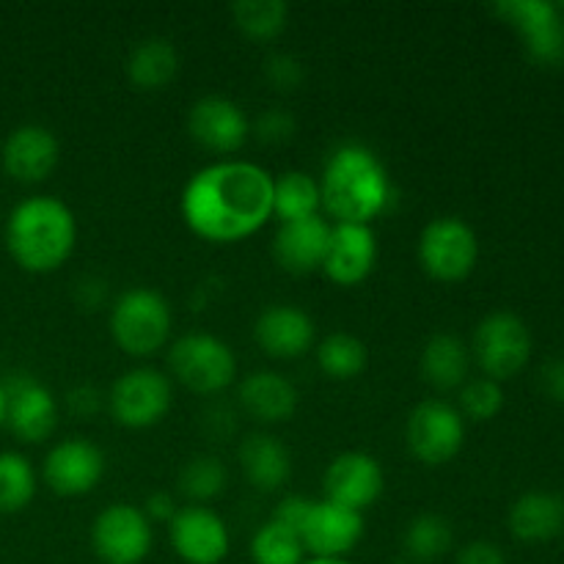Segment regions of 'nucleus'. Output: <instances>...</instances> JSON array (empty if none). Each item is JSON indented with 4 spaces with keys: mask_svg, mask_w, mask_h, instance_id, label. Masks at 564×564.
<instances>
[{
    "mask_svg": "<svg viewBox=\"0 0 564 564\" xmlns=\"http://www.w3.org/2000/svg\"><path fill=\"white\" fill-rule=\"evenodd\" d=\"M180 209L202 240L240 242L273 218V176L257 163L220 160L187 180Z\"/></svg>",
    "mask_w": 564,
    "mask_h": 564,
    "instance_id": "f257e3e1",
    "label": "nucleus"
},
{
    "mask_svg": "<svg viewBox=\"0 0 564 564\" xmlns=\"http://www.w3.org/2000/svg\"><path fill=\"white\" fill-rule=\"evenodd\" d=\"M323 207L336 224H367L391 204L386 165L361 143H345L328 158L319 180Z\"/></svg>",
    "mask_w": 564,
    "mask_h": 564,
    "instance_id": "f03ea898",
    "label": "nucleus"
},
{
    "mask_svg": "<svg viewBox=\"0 0 564 564\" xmlns=\"http://www.w3.org/2000/svg\"><path fill=\"white\" fill-rule=\"evenodd\" d=\"M77 220L55 196H31L11 209L6 220V248L28 273H53L72 257Z\"/></svg>",
    "mask_w": 564,
    "mask_h": 564,
    "instance_id": "7ed1b4c3",
    "label": "nucleus"
},
{
    "mask_svg": "<svg viewBox=\"0 0 564 564\" xmlns=\"http://www.w3.org/2000/svg\"><path fill=\"white\" fill-rule=\"evenodd\" d=\"M174 314L160 292L138 286L127 290L110 312V334L127 356L147 358L163 350L171 339Z\"/></svg>",
    "mask_w": 564,
    "mask_h": 564,
    "instance_id": "20e7f679",
    "label": "nucleus"
},
{
    "mask_svg": "<svg viewBox=\"0 0 564 564\" xmlns=\"http://www.w3.org/2000/svg\"><path fill=\"white\" fill-rule=\"evenodd\" d=\"M171 375L187 391L202 397L220 394L237 378V358L224 339L213 334H187L171 345Z\"/></svg>",
    "mask_w": 564,
    "mask_h": 564,
    "instance_id": "39448f33",
    "label": "nucleus"
},
{
    "mask_svg": "<svg viewBox=\"0 0 564 564\" xmlns=\"http://www.w3.org/2000/svg\"><path fill=\"white\" fill-rule=\"evenodd\" d=\"M479 259V240L463 218H435L419 237V262L430 279L455 284L471 275Z\"/></svg>",
    "mask_w": 564,
    "mask_h": 564,
    "instance_id": "423d86ee",
    "label": "nucleus"
},
{
    "mask_svg": "<svg viewBox=\"0 0 564 564\" xmlns=\"http://www.w3.org/2000/svg\"><path fill=\"white\" fill-rule=\"evenodd\" d=\"M471 352L477 358L479 369L485 372V378L499 383V380L512 378V375H518L527 367L529 356H532V334H529L527 323L516 317V314H488L477 325Z\"/></svg>",
    "mask_w": 564,
    "mask_h": 564,
    "instance_id": "0eeeda50",
    "label": "nucleus"
},
{
    "mask_svg": "<svg viewBox=\"0 0 564 564\" xmlns=\"http://www.w3.org/2000/svg\"><path fill=\"white\" fill-rule=\"evenodd\" d=\"M171 405H174V389H171L169 375L149 367L121 375L108 397L110 413L127 430L154 427L163 422Z\"/></svg>",
    "mask_w": 564,
    "mask_h": 564,
    "instance_id": "6e6552de",
    "label": "nucleus"
},
{
    "mask_svg": "<svg viewBox=\"0 0 564 564\" xmlns=\"http://www.w3.org/2000/svg\"><path fill=\"white\" fill-rule=\"evenodd\" d=\"M405 441L411 455L424 466H444L466 441V422L455 405L444 400H424L408 416Z\"/></svg>",
    "mask_w": 564,
    "mask_h": 564,
    "instance_id": "1a4fd4ad",
    "label": "nucleus"
},
{
    "mask_svg": "<svg viewBox=\"0 0 564 564\" xmlns=\"http://www.w3.org/2000/svg\"><path fill=\"white\" fill-rule=\"evenodd\" d=\"M94 554L102 564H141L152 551V521L130 505H110L91 527Z\"/></svg>",
    "mask_w": 564,
    "mask_h": 564,
    "instance_id": "9d476101",
    "label": "nucleus"
},
{
    "mask_svg": "<svg viewBox=\"0 0 564 564\" xmlns=\"http://www.w3.org/2000/svg\"><path fill=\"white\" fill-rule=\"evenodd\" d=\"M494 11L521 33L529 58L543 66L562 64L564 22L554 3H545V0H501V3L494 6Z\"/></svg>",
    "mask_w": 564,
    "mask_h": 564,
    "instance_id": "9b49d317",
    "label": "nucleus"
},
{
    "mask_svg": "<svg viewBox=\"0 0 564 564\" xmlns=\"http://www.w3.org/2000/svg\"><path fill=\"white\" fill-rule=\"evenodd\" d=\"M6 386V424L22 444H42L58 427V400L31 375H17Z\"/></svg>",
    "mask_w": 564,
    "mask_h": 564,
    "instance_id": "f8f14e48",
    "label": "nucleus"
},
{
    "mask_svg": "<svg viewBox=\"0 0 564 564\" xmlns=\"http://www.w3.org/2000/svg\"><path fill=\"white\" fill-rule=\"evenodd\" d=\"M364 538V516L323 499L314 501L301 529V543L314 560H345Z\"/></svg>",
    "mask_w": 564,
    "mask_h": 564,
    "instance_id": "ddd939ff",
    "label": "nucleus"
},
{
    "mask_svg": "<svg viewBox=\"0 0 564 564\" xmlns=\"http://www.w3.org/2000/svg\"><path fill=\"white\" fill-rule=\"evenodd\" d=\"M169 532L176 556L185 564H220L229 556V529L209 507H182Z\"/></svg>",
    "mask_w": 564,
    "mask_h": 564,
    "instance_id": "4468645a",
    "label": "nucleus"
},
{
    "mask_svg": "<svg viewBox=\"0 0 564 564\" xmlns=\"http://www.w3.org/2000/svg\"><path fill=\"white\" fill-rule=\"evenodd\" d=\"M44 482L58 496L91 494L105 477V455L86 438H66L44 457Z\"/></svg>",
    "mask_w": 564,
    "mask_h": 564,
    "instance_id": "2eb2a0df",
    "label": "nucleus"
},
{
    "mask_svg": "<svg viewBox=\"0 0 564 564\" xmlns=\"http://www.w3.org/2000/svg\"><path fill=\"white\" fill-rule=\"evenodd\" d=\"M325 499L347 510L361 512L380 499L386 477L380 463L367 452H345L334 457L323 477Z\"/></svg>",
    "mask_w": 564,
    "mask_h": 564,
    "instance_id": "dca6fc26",
    "label": "nucleus"
},
{
    "mask_svg": "<svg viewBox=\"0 0 564 564\" xmlns=\"http://www.w3.org/2000/svg\"><path fill=\"white\" fill-rule=\"evenodd\" d=\"M378 262V240L372 226L367 224H336L330 226L328 253L323 270L334 284L356 286L369 279Z\"/></svg>",
    "mask_w": 564,
    "mask_h": 564,
    "instance_id": "f3484780",
    "label": "nucleus"
},
{
    "mask_svg": "<svg viewBox=\"0 0 564 564\" xmlns=\"http://www.w3.org/2000/svg\"><path fill=\"white\" fill-rule=\"evenodd\" d=\"M3 171L22 185L44 182L61 160L58 138L42 124H22L3 143Z\"/></svg>",
    "mask_w": 564,
    "mask_h": 564,
    "instance_id": "a211bd4d",
    "label": "nucleus"
},
{
    "mask_svg": "<svg viewBox=\"0 0 564 564\" xmlns=\"http://www.w3.org/2000/svg\"><path fill=\"white\" fill-rule=\"evenodd\" d=\"M187 130H191L193 141L202 143L209 152L231 154L242 149V143L248 141L251 124H248L240 105L231 102V99L202 97L191 108Z\"/></svg>",
    "mask_w": 564,
    "mask_h": 564,
    "instance_id": "6ab92c4d",
    "label": "nucleus"
},
{
    "mask_svg": "<svg viewBox=\"0 0 564 564\" xmlns=\"http://www.w3.org/2000/svg\"><path fill=\"white\" fill-rule=\"evenodd\" d=\"M330 242V224L323 215L286 220L279 226L273 240V257L286 273L306 275L323 270Z\"/></svg>",
    "mask_w": 564,
    "mask_h": 564,
    "instance_id": "aec40b11",
    "label": "nucleus"
},
{
    "mask_svg": "<svg viewBox=\"0 0 564 564\" xmlns=\"http://www.w3.org/2000/svg\"><path fill=\"white\" fill-rule=\"evenodd\" d=\"M253 336L270 358L290 361L314 345V323L297 306H268L253 325Z\"/></svg>",
    "mask_w": 564,
    "mask_h": 564,
    "instance_id": "412c9836",
    "label": "nucleus"
},
{
    "mask_svg": "<svg viewBox=\"0 0 564 564\" xmlns=\"http://www.w3.org/2000/svg\"><path fill=\"white\" fill-rule=\"evenodd\" d=\"M240 405L257 422H290L297 411V391L284 375L253 372L240 383Z\"/></svg>",
    "mask_w": 564,
    "mask_h": 564,
    "instance_id": "4be33fe9",
    "label": "nucleus"
},
{
    "mask_svg": "<svg viewBox=\"0 0 564 564\" xmlns=\"http://www.w3.org/2000/svg\"><path fill=\"white\" fill-rule=\"evenodd\" d=\"M240 466L253 488L273 494L290 479L292 457L275 435L253 433L240 444Z\"/></svg>",
    "mask_w": 564,
    "mask_h": 564,
    "instance_id": "5701e85b",
    "label": "nucleus"
},
{
    "mask_svg": "<svg viewBox=\"0 0 564 564\" xmlns=\"http://www.w3.org/2000/svg\"><path fill=\"white\" fill-rule=\"evenodd\" d=\"M562 527L564 505L554 494L534 490V494L521 496L510 510V529L523 543H543V540L556 538Z\"/></svg>",
    "mask_w": 564,
    "mask_h": 564,
    "instance_id": "b1692460",
    "label": "nucleus"
},
{
    "mask_svg": "<svg viewBox=\"0 0 564 564\" xmlns=\"http://www.w3.org/2000/svg\"><path fill=\"white\" fill-rule=\"evenodd\" d=\"M471 352L452 334L430 336L422 350V375L433 389L452 391L466 383Z\"/></svg>",
    "mask_w": 564,
    "mask_h": 564,
    "instance_id": "393cba45",
    "label": "nucleus"
},
{
    "mask_svg": "<svg viewBox=\"0 0 564 564\" xmlns=\"http://www.w3.org/2000/svg\"><path fill=\"white\" fill-rule=\"evenodd\" d=\"M180 72V55L169 39H143L127 58V77L141 91H160Z\"/></svg>",
    "mask_w": 564,
    "mask_h": 564,
    "instance_id": "a878e982",
    "label": "nucleus"
},
{
    "mask_svg": "<svg viewBox=\"0 0 564 564\" xmlns=\"http://www.w3.org/2000/svg\"><path fill=\"white\" fill-rule=\"evenodd\" d=\"M319 209H323L319 182L306 171H286L279 180H273V215L281 224L312 218V215H319Z\"/></svg>",
    "mask_w": 564,
    "mask_h": 564,
    "instance_id": "bb28decb",
    "label": "nucleus"
},
{
    "mask_svg": "<svg viewBox=\"0 0 564 564\" xmlns=\"http://www.w3.org/2000/svg\"><path fill=\"white\" fill-rule=\"evenodd\" d=\"M317 364L330 380H352L367 369L369 350L358 336L339 330L317 345Z\"/></svg>",
    "mask_w": 564,
    "mask_h": 564,
    "instance_id": "cd10ccee",
    "label": "nucleus"
},
{
    "mask_svg": "<svg viewBox=\"0 0 564 564\" xmlns=\"http://www.w3.org/2000/svg\"><path fill=\"white\" fill-rule=\"evenodd\" d=\"M455 543V532H452V523L444 516H419L408 523L405 529V551L411 560L430 564L435 560H444L452 551Z\"/></svg>",
    "mask_w": 564,
    "mask_h": 564,
    "instance_id": "c85d7f7f",
    "label": "nucleus"
},
{
    "mask_svg": "<svg viewBox=\"0 0 564 564\" xmlns=\"http://www.w3.org/2000/svg\"><path fill=\"white\" fill-rule=\"evenodd\" d=\"M36 496V471L20 452H0V512H22Z\"/></svg>",
    "mask_w": 564,
    "mask_h": 564,
    "instance_id": "c756f323",
    "label": "nucleus"
},
{
    "mask_svg": "<svg viewBox=\"0 0 564 564\" xmlns=\"http://www.w3.org/2000/svg\"><path fill=\"white\" fill-rule=\"evenodd\" d=\"M290 9L281 0H240L231 6V20L253 42H270L286 28Z\"/></svg>",
    "mask_w": 564,
    "mask_h": 564,
    "instance_id": "7c9ffc66",
    "label": "nucleus"
},
{
    "mask_svg": "<svg viewBox=\"0 0 564 564\" xmlns=\"http://www.w3.org/2000/svg\"><path fill=\"white\" fill-rule=\"evenodd\" d=\"M226 482H229V474L226 466L213 455H198L193 460H187L180 471V490L193 501V505H202L204 501H213L224 494Z\"/></svg>",
    "mask_w": 564,
    "mask_h": 564,
    "instance_id": "2f4dec72",
    "label": "nucleus"
},
{
    "mask_svg": "<svg viewBox=\"0 0 564 564\" xmlns=\"http://www.w3.org/2000/svg\"><path fill=\"white\" fill-rule=\"evenodd\" d=\"M301 538L281 523L268 521L251 540V560L253 564H303Z\"/></svg>",
    "mask_w": 564,
    "mask_h": 564,
    "instance_id": "473e14b6",
    "label": "nucleus"
},
{
    "mask_svg": "<svg viewBox=\"0 0 564 564\" xmlns=\"http://www.w3.org/2000/svg\"><path fill=\"white\" fill-rule=\"evenodd\" d=\"M460 408L474 422H488V419H494L505 408V391L490 378L471 380L468 386H463Z\"/></svg>",
    "mask_w": 564,
    "mask_h": 564,
    "instance_id": "72a5a7b5",
    "label": "nucleus"
},
{
    "mask_svg": "<svg viewBox=\"0 0 564 564\" xmlns=\"http://www.w3.org/2000/svg\"><path fill=\"white\" fill-rule=\"evenodd\" d=\"M264 77H268V83L275 91H292V88H297L303 83L306 69H303V64L295 55L275 53L264 61Z\"/></svg>",
    "mask_w": 564,
    "mask_h": 564,
    "instance_id": "f704fd0d",
    "label": "nucleus"
},
{
    "mask_svg": "<svg viewBox=\"0 0 564 564\" xmlns=\"http://www.w3.org/2000/svg\"><path fill=\"white\" fill-rule=\"evenodd\" d=\"M295 116L284 108H268L253 121V132L264 143H286L295 135Z\"/></svg>",
    "mask_w": 564,
    "mask_h": 564,
    "instance_id": "c9c22d12",
    "label": "nucleus"
},
{
    "mask_svg": "<svg viewBox=\"0 0 564 564\" xmlns=\"http://www.w3.org/2000/svg\"><path fill=\"white\" fill-rule=\"evenodd\" d=\"M312 505L314 501L303 499V496H286V499H281V505L275 507V512L270 521L281 523V527L290 529V532H295L297 538H301V529H303V523H306V516H308V510H312Z\"/></svg>",
    "mask_w": 564,
    "mask_h": 564,
    "instance_id": "e433bc0d",
    "label": "nucleus"
},
{
    "mask_svg": "<svg viewBox=\"0 0 564 564\" xmlns=\"http://www.w3.org/2000/svg\"><path fill=\"white\" fill-rule=\"evenodd\" d=\"M66 405H69V411L77 413V416H94V413H99V408H102V397H99V391L94 389V386H77V389L69 391V397H66Z\"/></svg>",
    "mask_w": 564,
    "mask_h": 564,
    "instance_id": "4c0bfd02",
    "label": "nucleus"
},
{
    "mask_svg": "<svg viewBox=\"0 0 564 564\" xmlns=\"http://www.w3.org/2000/svg\"><path fill=\"white\" fill-rule=\"evenodd\" d=\"M176 512H180V507H176L174 496L165 494V490L152 494L147 499V505H143V516H147L149 521H158V523H171Z\"/></svg>",
    "mask_w": 564,
    "mask_h": 564,
    "instance_id": "58836bf2",
    "label": "nucleus"
},
{
    "mask_svg": "<svg viewBox=\"0 0 564 564\" xmlns=\"http://www.w3.org/2000/svg\"><path fill=\"white\" fill-rule=\"evenodd\" d=\"M455 564H507L501 551L496 549L494 543H485V540H477V543L466 545V549L457 554Z\"/></svg>",
    "mask_w": 564,
    "mask_h": 564,
    "instance_id": "ea45409f",
    "label": "nucleus"
},
{
    "mask_svg": "<svg viewBox=\"0 0 564 564\" xmlns=\"http://www.w3.org/2000/svg\"><path fill=\"white\" fill-rule=\"evenodd\" d=\"M540 383L551 400L564 402V358H551L543 369H540Z\"/></svg>",
    "mask_w": 564,
    "mask_h": 564,
    "instance_id": "a19ab883",
    "label": "nucleus"
},
{
    "mask_svg": "<svg viewBox=\"0 0 564 564\" xmlns=\"http://www.w3.org/2000/svg\"><path fill=\"white\" fill-rule=\"evenodd\" d=\"M6 424V386L0 383V427Z\"/></svg>",
    "mask_w": 564,
    "mask_h": 564,
    "instance_id": "79ce46f5",
    "label": "nucleus"
},
{
    "mask_svg": "<svg viewBox=\"0 0 564 564\" xmlns=\"http://www.w3.org/2000/svg\"><path fill=\"white\" fill-rule=\"evenodd\" d=\"M303 564H350L347 560H308Z\"/></svg>",
    "mask_w": 564,
    "mask_h": 564,
    "instance_id": "37998d69",
    "label": "nucleus"
},
{
    "mask_svg": "<svg viewBox=\"0 0 564 564\" xmlns=\"http://www.w3.org/2000/svg\"><path fill=\"white\" fill-rule=\"evenodd\" d=\"M556 9H564V3H560V6H556Z\"/></svg>",
    "mask_w": 564,
    "mask_h": 564,
    "instance_id": "c03bdc74",
    "label": "nucleus"
}]
</instances>
